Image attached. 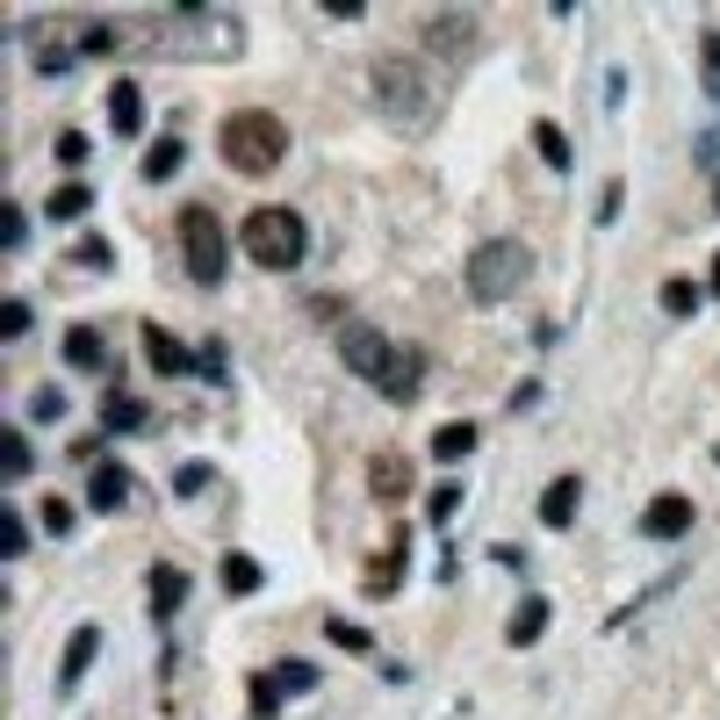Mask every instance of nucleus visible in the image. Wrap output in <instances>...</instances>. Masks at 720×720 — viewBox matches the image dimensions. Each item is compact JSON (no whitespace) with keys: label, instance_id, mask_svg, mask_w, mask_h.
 <instances>
[{"label":"nucleus","instance_id":"nucleus-27","mask_svg":"<svg viewBox=\"0 0 720 720\" xmlns=\"http://www.w3.org/2000/svg\"><path fill=\"white\" fill-rule=\"evenodd\" d=\"M655 303H663V317H692V310H699V281H663Z\"/></svg>","mask_w":720,"mask_h":720},{"label":"nucleus","instance_id":"nucleus-30","mask_svg":"<svg viewBox=\"0 0 720 720\" xmlns=\"http://www.w3.org/2000/svg\"><path fill=\"white\" fill-rule=\"evenodd\" d=\"M325 635H332V649H346V655H368V649H375V635H368V627H346V619H332Z\"/></svg>","mask_w":720,"mask_h":720},{"label":"nucleus","instance_id":"nucleus-36","mask_svg":"<svg viewBox=\"0 0 720 720\" xmlns=\"http://www.w3.org/2000/svg\"><path fill=\"white\" fill-rule=\"evenodd\" d=\"M72 519H80V512H72L66 498H44V526H51L58 541H66V533H72Z\"/></svg>","mask_w":720,"mask_h":720},{"label":"nucleus","instance_id":"nucleus-26","mask_svg":"<svg viewBox=\"0 0 720 720\" xmlns=\"http://www.w3.org/2000/svg\"><path fill=\"white\" fill-rule=\"evenodd\" d=\"M86 209H94V188H86V181H66V188H51V217H58V223L86 217Z\"/></svg>","mask_w":720,"mask_h":720},{"label":"nucleus","instance_id":"nucleus-8","mask_svg":"<svg viewBox=\"0 0 720 720\" xmlns=\"http://www.w3.org/2000/svg\"><path fill=\"white\" fill-rule=\"evenodd\" d=\"M368 490H375V504H404L411 498V462L404 454H375L368 462Z\"/></svg>","mask_w":720,"mask_h":720},{"label":"nucleus","instance_id":"nucleus-6","mask_svg":"<svg viewBox=\"0 0 720 720\" xmlns=\"http://www.w3.org/2000/svg\"><path fill=\"white\" fill-rule=\"evenodd\" d=\"M396 353H404V346H390L375 325H346V332H339V360L353 368L360 382H375V390L396 375Z\"/></svg>","mask_w":720,"mask_h":720},{"label":"nucleus","instance_id":"nucleus-4","mask_svg":"<svg viewBox=\"0 0 720 720\" xmlns=\"http://www.w3.org/2000/svg\"><path fill=\"white\" fill-rule=\"evenodd\" d=\"M468 295L476 303H504V295H519L526 289V275H533V253L519 239H483L476 253H468Z\"/></svg>","mask_w":720,"mask_h":720},{"label":"nucleus","instance_id":"nucleus-10","mask_svg":"<svg viewBox=\"0 0 720 720\" xmlns=\"http://www.w3.org/2000/svg\"><path fill=\"white\" fill-rule=\"evenodd\" d=\"M108 130H116V138H138V130H144V86L138 80L108 86Z\"/></svg>","mask_w":720,"mask_h":720},{"label":"nucleus","instance_id":"nucleus-40","mask_svg":"<svg viewBox=\"0 0 720 720\" xmlns=\"http://www.w3.org/2000/svg\"><path fill=\"white\" fill-rule=\"evenodd\" d=\"M281 685H289V699H295V692L317 685V670H310V663H281Z\"/></svg>","mask_w":720,"mask_h":720},{"label":"nucleus","instance_id":"nucleus-37","mask_svg":"<svg viewBox=\"0 0 720 720\" xmlns=\"http://www.w3.org/2000/svg\"><path fill=\"white\" fill-rule=\"evenodd\" d=\"M454 504H462V483H440V490H432V526H446Z\"/></svg>","mask_w":720,"mask_h":720},{"label":"nucleus","instance_id":"nucleus-5","mask_svg":"<svg viewBox=\"0 0 720 720\" xmlns=\"http://www.w3.org/2000/svg\"><path fill=\"white\" fill-rule=\"evenodd\" d=\"M181 253H188V275L202 281V289H217L223 281V223H217V209H202V202L181 209Z\"/></svg>","mask_w":720,"mask_h":720},{"label":"nucleus","instance_id":"nucleus-28","mask_svg":"<svg viewBox=\"0 0 720 720\" xmlns=\"http://www.w3.org/2000/svg\"><path fill=\"white\" fill-rule=\"evenodd\" d=\"M0 533H8V562H22V555H30V519H22V504H0Z\"/></svg>","mask_w":720,"mask_h":720},{"label":"nucleus","instance_id":"nucleus-24","mask_svg":"<svg viewBox=\"0 0 720 720\" xmlns=\"http://www.w3.org/2000/svg\"><path fill=\"white\" fill-rule=\"evenodd\" d=\"M281 699H289V685H281V670H259L253 677V720H275Z\"/></svg>","mask_w":720,"mask_h":720},{"label":"nucleus","instance_id":"nucleus-16","mask_svg":"<svg viewBox=\"0 0 720 720\" xmlns=\"http://www.w3.org/2000/svg\"><path fill=\"white\" fill-rule=\"evenodd\" d=\"M541 635H548V599H526L512 613V627H504V641H512V649H533Z\"/></svg>","mask_w":720,"mask_h":720},{"label":"nucleus","instance_id":"nucleus-20","mask_svg":"<svg viewBox=\"0 0 720 720\" xmlns=\"http://www.w3.org/2000/svg\"><path fill=\"white\" fill-rule=\"evenodd\" d=\"M66 360H72V368H102V360H108L102 332H94V325H72L66 332Z\"/></svg>","mask_w":720,"mask_h":720},{"label":"nucleus","instance_id":"nucleus-3","mask_svg":"<svg viewBox=\"0 0 720 720\" xmlns=\"http://www.w3.org/2000/svg\"><path fill=\"white\" fill-rule=\"evenodd\" d=\"M375 102L390 123H404V130H426L432 123V80L418 72V58L404 51H382L375 58Z\"/></svg>","mask_w":720,"mask_h":720},{"label":"nucleus","instance_id":"nucleus-33","mask_svg":"<svg viewBox=\"0 0 720 720\" xmlns=\"http://www.w3.org/2000/svg\"><path fill=\"white\" fill-rule=\"evenodd\" d=\"M80 51L86 58H108V51H116V30H108V22H86V30H80Z\"/></svg>","mask_w":720,"mask_h":720},{"label":"nucleus","instance_id":"nucleus-7","mask_svg":"<svg viewBox=\"0 0 720 720\" xmlns=\"http://www.w3.org/2000/svg\"><path fill=\"white\" fill-rule=\"evenodd\" d=\"M692 519H699V504H692L685 490H663V498L641 512V541H685Z\"/></svg>","mask_w":720,"mask_h":720},{"label":"nucleus","instance_id":"nucleus-13","mask_svg":"<svg viewBox=\"0 0 720 720\" xmlns=\"http://www.w3.org/2000/svg\"><path fill=\"white\" fill-rule=\"evenodd\" d=\"M144 360H152V375H188V346L173 339V332H159V325H144Z\"/></svg>","mask_w":720,"mask_h":720},{"label":"nucleus","instance_id":"nucleus-25","mask_svg":"<svg viewBox=\"0 0 720 720\" xmlns=\"http://www.w3.org/2000/svg\"><path fill=\"white\" fill-rule=\"evenodd\" d=\"M30 462H36V454H30V440H22V432L8 426V432H0V476H8V483H22V476H30Z\"/></svg>","mask_w":720,"mask_h":720},{"label":"nucleus","instance_id":"nucleus-2","mask_svg":"<svg viewBox=\"0 0 720 720\" xmlns=\"http://www.w3.org/2000/svg\"><path fill=\"white\" fill-rule=\"evenodd\" d=\"M239 245H245V259H259V267L295 275V267H303V253H310V223L295 217V209H281V202H259L253 217L239 223Z\"/></svg>","mask_w":720,"mask_h":720},{"label":"nucleus","instance_id":"nucleus-32","mask_svg":"<svg viewBox=\"0 0 720 720\" xmlns=\"http://www.w3.org/2000/svg\"><path fill=\"white\" fill-rule=\"evenodd\" d=\"M22 332H30V303L8 295V303H0V339H22Z\"/></svg>","mask_w":720,"mask_h":720},{"label":"nucleus","instance_id":"nucleus-18","mask_svg":"<svg viewBox=\"0 0 720 720\" xmlns=\"http://www.w3.org/2000/svg\"><path fill=\"white\" fill-rule=\"evenodd\" d=\"M259 583H267V569H259L253 555H223V591H231V599H253Z\"/></svg>","mask_w":720,"mask_h":720},{"label":"nucleus","instance_id":"nucleus-14","mask_svg":"<svg viewBox=\"0 0 720 720\" xmlns=\"http://www.w3.org/2000/svg\"><path fill=\"white\" fill-rule=\"evenodd\" d=\"M468 36H476V22H468V15H426V44H432L440 58H462Z\"/></svg>","mask_w":720,"mask_h":720},{"label":"nucleus","instance_id":"nucleus-38","mask_svg":"<svg viewBox=\"0 0 720 720\" xmlns=\"http://www.w3.org/2000/svg\"><path fill=\"white\" fill-rule=\"evenodd\" d=\"M30 418H66V390H36L30 396Z\"/></svg>","mask_w":720,"mask_h":720},{"label":"nucleus","instance_id":"nucleus-41","mask_svg":"<svg viewBox=\"0 0 720 720\" xmlns=\"http://www.w3.org/2000/svg\"><path fill=\"white\" fill-rule=\"evenodd\" d=\"M619 195H627V188H619V181H605V195H599V223H613V217H619Z\"/></svg>","mask_w":720,"mask_h":720},{"label":"nucleus","instance_id":"nucleus-15","mask_svg":"<svg viewBox=\"0 0 720 720\" xmlns=\"http://www.w3.org/2000/svg\"><path fill=\"white\" fill-rule=\"evenodd\" d=\"M181 599H188V577H181L173 562H152V619H173Z\"/></svg>","mask_w":720,"mask_h":720},{"label":"nucleus","instance_id":"nucleus-35","mask_svg":"<svg viewBox=\"0 0 720 720\" xmlns=\"http://www.w3.org/2000/svg\"><path fill=\"white\" fill-rule=\"evenodd\" d=\"M0 217H8V223H0V245H8V253H15V245H22V239H30V217H22V209H15V202L0 209Z\"/></svg>","mask_w":720,"mask_h":720},{"label":"nucleus","instance_id":"nucleus-9","mask_svg":"<svg viewBox=\"0 0 720 720\" xmlns=\"http://www.w3.org/2000/svg\"><path fill=\"white\" fill-rule=\"evenodd\" d=\"M94 655H102V627H72L66 655H58V692H80V677H86Z\"/></svg>","mask_w":720,"mask_h":720},{"label":"nucleus","instance_id":"nucleus-43","mask_svg":"<svg viewBox=\"0 0 720 720\" xmlns=\"http://www.w3.org/2000/svg\"><path fill=\"white\" fill-rule=\"evenodd\" d=\"M713 462H720V446H713Z\"/></svg>","mask_w":720,"mask_h":720},{"label":"nucleus","instance_id":"nucleus-21","mask_svg":"<svg viewBox=\"0 0 720 720\" xmlns=\"http://www.w3.org/2000/svg\"><path fill=\"white\" fill-rule=\"evenodd\" d=\"M468 446H476V426H468V418H454V426L432 432V462H462Z\"/></svg>","mask_w":720,"mask_h":720},{"label":"nucleus","instance_id":"nucleus-44","mask_svg":"<svg viewBox=\"0 0 720 720\" xmlns=\"http://www.w3.org/2000/svg\"><path fill=\"white\" fill-rule=\"evenodd\" d=\"M713 202H720V188H713Z\"/></svg>","mask_w":720,"mask_h":720},{"label":"nucleus","instance_id":"nucleus-12","mask_svg":"<svg viewBox=\"0 0 720 720\" xmlns=\"http://www.w3.org/2000/svg\"><path fill=\"white\" fill-rule=\"evenodd\" d=\"M577 504H583V483H577V476H555L548 498H541V526H555V533L577 526Z\"/></svg>","mask_w":720,"mask_h":720},{"label":"nucleus","instance_id":"nucleus-23","mask_svg":"<svg viewBox=\"0 0 720 720\" xmlns=\"http://www.w3.org/2000/svg\"><path fill=\"white\" fill-rule=\"evenodd\" d=\"M396 562H404V533L375 555V569H368V599H390V591H396Z\"/></svg>","mask_w":720,"mask_h":720},{"label":"nucleus","instance_id":"nucleus-31","mask_svg":"<svg viewBox=\"0 0 720 720\" xmlns=\"http://www.w3.org/2000/svg\"><path fill=\"white\" fill-rule=\"evenodd\" d=\"M72 259H80V267H116V245H108V239H94V231H86V239L72 245Z\"/></svg>","mask_w":720,"mask_h":720},{"label":"nucleus","instance_id":"nucleus-29","mask_svg":"<svg viewBox=\"0 0 720 720\" xmlns=\"http://www.w3.org/2000/svg\"><path fill=\"white\" fill-rule=\"evenodd\" d=\"M699 72H706V94L720 102V30H706V36H699Z\"/></svg>","mask_w":720,"mask_h":720},{"label":"nucleus","instance_id":"nucleus-22","mask_svg":"<svg viewBox=\"0 0 720 720\" xmlns=\"http://www.w3.org/2000/svg\"><path fill=\"white\" fill-rule=\"evenodd\" d=\"M533 152L548 159L555 173H569V166H577V159H569V138H562V123H533Z\"/></svg>","mask_w":720,"mask_h":720},{"label":"nucleus","instance_id":"nucleus-17","mask_svg":"<svg viewBox=\"0 0 720 720\" xmlns=\"http://www.w3.org/2000/svg\"><path fill=\"white\" fill-rule=\"evenodd\" d=\"M102 426H108V432H138V426H152V411H144L138 396L108 390V396H102Z\"/></svg>","mask_w":720,"mask_h":720},{"label":"nucleus","instance_id":"nucleus-42","mask_svg":"<svg viewBox=\"0 0 720 720\" xmlns=\"http://www.w3.org/2000/svg\"><path fill=\"white\" fill-rule=\"evenodd\" d=\"M713 295H720V253H713Z\"/></svg>","mask_w":720,"mask_h":720},{"label":"nucleus","instance_id":"nucleus-19","mask_svg":"<svg viewBox=\"0 0 720 720\" xmlns=\"http://www.w3.org/2000/svg\"><path fill=\"white\" fill-rule=\"evenodd\" d=\"M181 166H188V144L181 138H159L152 152H144V181H173Z\"/></svg>","mask_w":720,"mask_h":720},{"label":"nucleus","instance_id":"nucleus-11","mask_svg":"<svg viewBox=\"0 0 720 720\" xmlns=\"http://www.w3.org/2000/svg\"><path fill=\"white\" fill-rule=\"evenodd\" d=\"M86 504H94V512H123V504H130V476H123L116 462H94V476H86Z\"/></svg>","mask_w":720,"mask_h":720},{"label":"nucleus","instance_id":"nucleus-34","mask_svg":"<svg viewBox=\"0 0 720 720\" xmlns=\"http://www.w3.org/2000/svg\"><path fill=\"white\" fill-rule=\"evenodd\" d=\"M58 166H86V130H58Z\"/></svg>","mask_w":720,"mask_h":720},{"label":"nucleus","instance_id":"nucleus-1","mask_svg":"<svg viewBox=\"0 0 720 720\" xmlns=\"http://www.w3.org/2000/svg\"><path fill=\"white\" fill-rule=\"evenodd\" d=\"M217 152L231 173H275L281 159H289V123L275 116V108H239V116L217 123Z\"/></svg>","mask_w":720,"mask_h":720},{"label":"nucleus","instance_id":"nucleus-39","mask_svg":"<svg viewBox=\"0 0 720 720\" xmlns=\"http://www.w3.org/2000/svg\"><path fill=\"white\" fill-rule=\"evenodd\" d=\"M173 490H181V498H195V490H209V462H188L181 476H173Z\"/></svg>","mask_w":720,"mask_h":720}]
</instances>
